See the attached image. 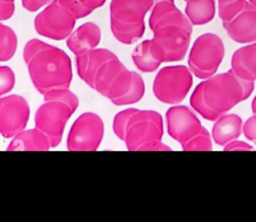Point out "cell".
<instances>
[{"label": "cell", "mask_w": 256, "mask_h": 222, "mask_svg": "<svg viewBox=\"0 0 256 222\" xmlns=\"http://www.w3.org/2000/svg\"><path fill=\"white\" fill-rule=\"evenodd\" d=\"M78 76L114 105L139 102L145 93L140 74L129 70L110 50L95 48L76 55Z\"/></svg>", "instance_id": "cell-1"}, {"label": "cell", "mask_w": 256, "mask_h": 222, "mask_svg": "<svg viewBox=\"0 0 256 222\" xmlns=\"http://www.w3.org/2000/svg\"><path fill=\"white\" fill-rule=\"evenodd\" d=\"M254 82L240 79L231 69L203 79L190 96V105L208 121H215L253 92Z\"/></svg>", "instance_id": "cell-2"}, {"label": "cell", "mask_w": 256, "mask_h": 222, "mask_svg": "<svg viewBox=\"0 0 256 222\" xmlns=\"http://www.w3.org/2000/svg\"><path fill=\"white\" fill-rule=\"evenodd\" d=\"M23 59L35 89L42 95L70 87L72 63L64 50L39 39H31L23 48Z\"/></svg>", "instance_id": "cell-3"}, {"label": "cell", "mask_w": 256, "mask_h": 222, "mask_svg": "<svg viewBox=\"0 0 256 222\" xmlns=\"http://www.w3.org/2000/svg\"><path fill=\"white\" fill-rule=\"evenodd\" d=\"M152 40L161 48L164 62L182 60L190 45L193 25L174 0H154L149 17Z\"/></svg>", "instance_id": "cell-4"}, {"label": "cell", "mask_w": 256, "mask_h": 222, "mask_svg": "<svg viewBox=\"0 0 256 222\" xmlns=\"http://www.w3.org/2000/svg\"><path fill=\"white\" fill-rule=\"evenodd\" d=\"M113 131L129 151L172 150L162 142L163 118L155 110L124 109L114 116Z\"/></svg>", "instance_id": "cell-5"}, {"label": "cell", "mask_w": 256, "mask_h": 222, "mask_svg": "<svg viewBox=\"0 0 256 222\" xmlns=\"http://www.w3.org/2000/svg\"><path fill=\"white\" fill-rule=\"evenodd\" d=\"M44 103L35 113V126L49 139L51 147L62 140L67 121L78 108L77 96L67 89H56L45 93Z\"/></svg>", "instance_id": "cell-6"}, {"label": "cell", "mask_w": 256, "mask_h": 222, "mask_svg": "<svg viewBox=\"0 0 256 222\" xmlns=\"http://www.w3.org/2000/svg\"><path fill=\"white\" fill-rule=\"evenodd\" d=\"M154 0H111L110 28L122 44H132L145 32L144 18L152 9Z\"/></svg>", "instance_id": "cell-7"}, {"label": "cell", "mask_w": 256, "mask_h": 222, "mask_svg": "<svg viewBox=\"0 0 256 222\" xmlns=\"http://www.w3.org/2000/svg\"><path fill=\"white\" fill-rule=\"evenodd\" d=\"M225 55L222 39L214 33L198 36L190 49L188 66L193 75L206 79L216 74Z\"/></svg>", "instance_id": "cell-8"}, {"label": "cell", "mask_w": 256, "mask_h": 222, "mask_svg": "<svg viewBox=\"0 0 256 222\" xmlns=\"http://www.w3.org/2000/svg\"><path fill=\"white\" fill-rule=\"evenodd\" d=\"M193 84L189 67L173 65L161 68L153 81V93L157 100L169 105L181 103Z\"/></svg>", "instance_id": "cell-9"}, {"label": "cell", "mask_w": 256, "mask_h": 222, "mask_svg": "<svg viewBox=\"0 0 256 222\" xmlns=\"http://www.w3.org/2000/svg\"><path fill=\"white\" fill-rule=\"evenodd\" d=\"M76 18L59 0H53L34 19L36 32L52 40H64L73 32Z\"/></svg>", "instance_id": "cell-10"}, {"label": "cell", "mask_w": 256, "mask_h": 222, "mask_svg": "<svg viewBox=\"0 0 256 222\" xmlns=\"http://www.w3.org/2000/svg\"><path fill=\"white\" fill-rule=\"evenodd\" d=\"M104 135L102 118L93 112L81 114L72 124L67 137L70 151H96Z\"/></svg>", "instance_id": "cell-11"}, {"label": "cell", "mask_w": 256, "mask_h": 222, "mask_svg": "<svg viewBox=\"0 0 256 222\" xmlns=\"http://www.w3.org/2000/svg\"><path fill=\"white\" fill-rule=\"evenodd\" d=\"M29 116L30 107L23 96L12 94L0 97V134L6 139L23 131Z\"/></svg>", "instance_id": "cell-12"}, {"label": "cell", "mask_w": 256, "mask_h": 222, "mask_svg": "<svg viewBox=\"0 0 256 222\" xmlns=\"http://www.w3.org/2000/svg\"><path fill=\"white\" fill-rule=\"evenodd\" d=\"M165 117L169 136L180 144L192 138L203 127L194 111L185 105L170 107Z\"/></svg>", "instance_id": "cell-13"}, {"label": "cell", "mask_w": 256, "mask_h": 222, "mask_svg": "<svg viewBox=\"0 0 256 222\" xmlns=\"http://www.w3.org/2000/svg\"><path fill=\"white\" fill-rule=\"evenodd\" d=\"M222 26L236 43L256 42V8L247 1L243 9L231 20L222 22Z\"/></svg>", "instance_id": "cell-14"}, {"label": "cell", "mask_w": 256, "mask_h": 222, "mask_svg": "<svg viewBox=\"0 0 256 222\" xmlns=\"http://www.w3.org/2000/svg\"><path fill=\"white\" fill-rule=\"evenodd\" d=\"M101 41V30L93 22H86L74 30L66 39L69 50L76 55L95 49Z\"/></svg>", "instance_id": "cell-15"}, {"label": "cell", "mask_w": 256, "mask_h": 222, "mask_svg": "<svg viewBox=\"0 0 256 222\" xmlns=\"http://www.w3.org/2000/svg\"><path fill=\"white\" fill-rule=\"evenodd\" d=\"M132 60L141 72L150 73L158 69L164 62L161 48L151 39L139 43L132 52Z\"/></svg>", "instance_id": "cell-16"}, {"label": "cell", "mask_w": 256, "mask_h": 222, "mask_svg": "<svg viewBox=\"0 0 256 222\" xmlns=\"http://www.w3.org/2000/svg\"><path fill=\"white\" fill-rule=\"evenodd\" d=\"M231 70L244 81L256 80V42L240 47L233 53Z\"/></svg>", "instance_id": "cell-17"}, {"label": "cell", "mask_w": 256, "mask_h": 222, "mask_svg": "<svg viewBox=\"0 0 256 222\" xmlns=\"http://www.w3.org/2000/svg\"><path fill=\"white\" fill-rule=\"evenodd\" d=\"M242 119L237 114H224L215 120L212 127V138L219 146L238 139L242 133Z\"/></svg>", "instance_id": "cell-18"}, {"label": "cell", "mask_w": 256, "mask_h": 222, "mask_svg": "<svg viewBox=\"0 0 256 222\" xmlns=\"http://www.w3.org/2000/svg\"><path fill=\"white\" fill-rule=\"evenodd\" d=\"M51 148L48 137L39 129L23 130L14 136L7 151H48Z\"/></svg>", "instance_id": "cell-19"}, {"label": "cell", "mask_w": 256, "mask_h": 222, "mask_svg": "<svg viewBox=\"0 0 256 222\" xmlns=\"http://www.w3.org/2000/svg\"><path fill=\"white\" fill-rule=\"evenodd\" d=\"M185 15L192 25H204L213 20L216 12L214 0H187Z\"/></svg>", "instance_id": "cell-20"}, {"label": "cell", "mask_w": 256, "mask_h": 222, "mask_svg": "<svg viewBox=\"0 0 256 222\" xmlns=\"http://www.w3.org/2000/svg\"><path fill=\"white\" fill-rule=\"evenodd\" d=\"M18 39L15 31L0 21V62L10 60L16 53Z\"/></svg>", "instance_id": "cell-21"}, {"label": "cell", "mask_w": 256, "mask_h": 222, "mask_svg": "<svg viewBox=\"0 0 256 222\" xmlns=\"http://www.w3.org/2000/svg\"><path fill=\"white\" fill-rule=\"evenodd\" d=\"M68 8L76 19L84 18L90 15L97 8L102 7L106 0H59Z\"/></svg>", "instance_id": "cell-22"}, {"label": "cell", "mask_w": 256, "mask_h": 222, "mask_svg": "<svg viewBox=\"0 0 256 222\" xmlns=\"http://www.w3.org/2000/svg\"><path fill=\"white\" fill-rule=\"evenodd\" d=\"M181 147L184 151H211L213 149L211 136L205 127H202L196 135L181 144Z\"/></svg>", "instance_id": "cell-23"}, {"label": "cell", "mask_w": 256, "mask_h": 222, "mask_svg": "<svg viewBox=\"0 0 256 222\" xmlns=\"http://www.w3.org/2000/svg\"><path fill=\"white\" fill-rule=\"evenodd\" d=\"M218 16L222 22L231 20L237 15L246 4V0H217Z\"/></svg>", "instance_id": "cell-24"}, {"label": "cell", "mask_w": 256, "mask_h": 222, "mask_svg": "<svg viewBox=\"0 0 256 222\" xmlns=\"http://www.w3.org/2000/svg\"><path fill=\"white\" fill-rule=\"evenodd\" d=\"M15 85V74L8 66H0V97L10 92Z\"/></svg>", "instance_id": "cell-25"}, {"label": "cell", "mask_w": 256, "mask_h": 222, "mask_svg": "<svg viewBox=\"0 0 256 222\" xmlns=\"http://www.w3.org/2000/svg\"><path fill=\"white\" fill-rule=\"evenodd\" d=\"M242 131L246 139H248L249 141L256 145V114H254L246 120V122L243 125Z\"/></svg>", "instance_id": "cell-26"}, {"label": "cell", "mask_w": 256, "mask_h": 222, "mask_svg": "<svg viewBox=\"0 0 256 222\" xmlns=\"http://www.w3.org/2000/svg\"><path fill=\"white\" fill-rule=\"evenodd\" d=\"M15 0H0V21L10 19L15 12Z\"/></svg>", "instance_id": "cell-27"}, {"label": "cell", "mask_w": 256, "mask_h": 222, "mask_svg": "<svg viewBox=\"0 0 256 222\" xmlns=\"http://www.w3.org/2000/svg\"><path fill=\"white\" fill-rule=\"evenodd\" d=\"M225 151H251L254 150V147L249 143L241 140H233L226 145H224Z\"/></svg>", "instance_id": "cell-28"}, {"label": "cell", "mask_w": 256, "mask_h": 222, "mask_svg": "<svg viewBox=\"0 0 256 222\" xmlns=\"http://www.w3.org/2000/svg\"><path fill=\"white\" fill-rule=\"evenodd\" d=\"M53 0H21L22 6L30 12H36L40 8L50 4Z\"/></svg>", "instance_id": "cell-29"}, {"label": "cell", "mask_w": 256, "mask_h": 222, "mask_svg": "<svg viewBox=\"0 0 256 222\" xmlns=\"http://www.w3.org/2000/svg\"><path fill=\"white\" fill-rule=\"evenodd\" d=\"M251 109H252V112H253L254 114H256V95H255V97H254L253 100H252Z\"/></svg>", "instance_id": "cell-30"}, {"label": "cell", "mask_w": 256, "mask_h": 222, "mask_svg": "<svg viewBox=\"0 0 256 222\" xmlns=\"http://www.w3.org/2000/svg\"><path fill=\"white\" fill-rule=\"evenodd\" d=\"M249 3H251L255 8H256V0H248Z\"/></svg>", "instance_id": "cell-31"}, {"label": "cell", "mask_w": 256, "mask_h": 222, "mask_svg": "<svg viewBox=\"0 0 256 222\" xmlns=\"http://www.w3.org/2000/svg\"><path fill=\"white\" fill-rule=\"evenodd\" d=\"M183 1H187V0H183Z\"/></svg>", "instance_id": "cell-32"}]
</instances>
